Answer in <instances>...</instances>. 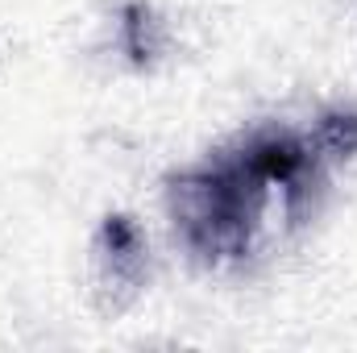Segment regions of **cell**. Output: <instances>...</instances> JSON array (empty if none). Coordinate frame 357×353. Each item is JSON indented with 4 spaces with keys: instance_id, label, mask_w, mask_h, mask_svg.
<instances>
[{
    "instance_id": "obj_1",
    "label": "cell",
    "mask_w": 357,
    "mask_h": 353,
    "mask_svg": "<svg viewBox=\"0 0 357 353\" xmlns=\"http://www.w3.org/2000/svg\"><path fill=\"white\" fill-rule=\"evenodd\" d=\"M320 150V137L303 142L295 133H258L237 154L178 175L167 191L178 241L208 266L245 258L266 225L270 195H282L291 208L303 204Z\"/></svg>"
},
{
    "instance_id": "obj_2",
    "label": "cell",
    "mask_w": 357,
    "mask_h": 353,
    "mask_svg": "<svg viewBox=\"0 0 357 353\" xmlns=\"http://www.w3.org/2000/svg\"><path fill=\"white\" fill-rule=\"evenodd\" d=\"M316 137H320V146L328 154H354L357 150V117H345V112L324 117L320 129H316Z\"/></svg>"
}]
</instances>
